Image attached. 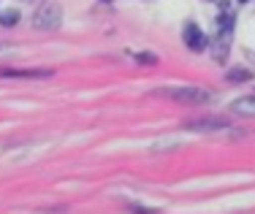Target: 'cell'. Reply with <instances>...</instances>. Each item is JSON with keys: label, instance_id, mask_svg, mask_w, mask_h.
<instances>
[{"label": "cell", "instance_id": "8992f818", "mask_svg": "<svg viewBox=\"0 0 255 214\" xmlns=\"http://www.w3.org/2000/svg\"><path fill=\"white\" fill-rule=\"evenodd\" d=\"M0 76H5V79H46V76H52V71L49 68H33V71L5 68V71H0Z\"/></svg>", "mask_w": 255, "mask_h": 214}, {"label": "cell", "instance_id": "ba28073f", "mask_svg": "<svg viewBox=\"0 0 255 214\" xmlns=\"http://www.w3.org/2000/svg\"><path fill=\"white\" fill-rule=\"evenodd\" d=\"M0 25H5V27L19 25V11L16 8H0Z\"/></svg>", "mask_w": 255, "mask_h": 214}, {"label": "cell", "instance_id": "30bf717a", "mask_svg": "<svg viewBox=\"0 0 255 214\" xmlns=\"http://www.w3.org/2000/svg\"><path fill=\"white\" fill-rule=\"evenodd\" d=\"M136 60L144 62V65H155V62H158V57L149 54V52H141V54H136Z\"/></svg>", "mask_w": 255, "mask_h": 214}, {"label": "cell", "instance_id": "7a4b0ae2", "mask_svg": "<svg viewBox=\"0 0 255 214\" xmlns=\"http://www.w3.org/2000/svg\"><path fill=\"white\" fill-rule=\"evenodd\" d=\"M63 25V8L57 3H41L33 14V27L36 30H57Z\"/></svg>", "mask_w": 255, "mask_h": 214}, {"label": "cell", "instance_id": "5b68a950", "mask_svg": "<svg viewBox=\"0 0 255 214\" xmlns=\"http://www.w3.org/2000/svg\"><path fill=\"white\" fill-rule=\"evenodd\" d=\"M182 38H185V44H188L193 52H201V49L206 46V36L201 33V27H198V25H193V22H188V25H185Z\"/></svg>", "mask_w": 255, "mask_h": 214}, {"label": "cell", "instance_id": "3957f363", "mask_svg": "<svg viewBox=\"0 0 255 214\" xmlns=\"http://www.w3.org/2000/svg\"><path fill=\"white\" fill-rule=\"evenodd\" d=\"M160 95L174 98L179 103H209L212 101V95L206 90H201V87H166V90H160Z\"/></svg>", "mask_w": 255, "mask_h": 214}, {"label": "cell", "instance_id": "277c9868", "mask_svg": "<svg viewBox=\"0 0 255 214\" xmlns=\"http://www.w3.org/2000/svg\"><path fill=\"white\" fill-rule=\"evenodd\" d=\"M188 130H195V133H214V130H225L228 128V119L223 117H201V119H188L185 122Z\"/></svg>", "mask_w": 255, "mask_h": 214}, {"label": "cell", "instance_id": "52a82bcc", "mask_svg": "<svg viewBox=\"0 0 255 214\" xmlns=\"http://www.w3.org/2000/svg\"><path fill=\"white\" fill-rule=\"evenodd\" d=\"M231 111L242 114V117H255V95H250V98H236V101L231 103Z\"/></svg>", "mask_w": 255, "mask_h": 214}, {"label": "cell", "instance_id": "9c48e42d", "mask_svg": "<svg viewBox=\"0 0 255 214\" xmlns=\"http://www.w3.org/2000/svg\"><path fill=\"white\" fill-rule=\"evenodd\" d=\"M250 79V71H231L228 73V82H247Z\"/></svg>", "mask_w": 255, "mask_h": 214}, {"label": "cell", "instance_id": "6da1fadb", "mask_svg": "<svg viewBox=\"0 0 255 214\" xmlns=\"http://www.w3.org/2000/svg\"><path fill=\"white\" fill-rule=\"evenodd\" d=\"M231 41H234V19H231L228 5H225V0H223V16H220V27H217V33H214V44H212V57L217 62L228 60Z\"/></svg>", "mask_w": 255, "mask_h": 214}]
</instances>
